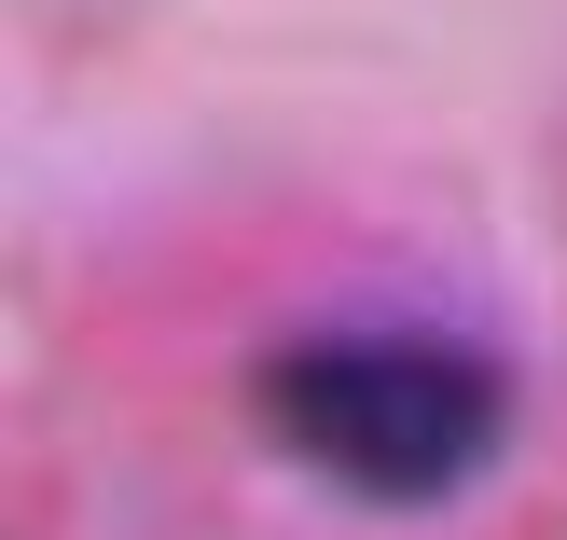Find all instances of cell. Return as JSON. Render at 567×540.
Masks as SVG:
<instances>
[{"instance_id":"6da1fadb","label":"cell","mask_w":567,"mask_h":540,"mask_svg":"<svg viewBox=\"0 0 567 540\" xmlns=\"http://www.w3.org/2000/svg\"><path fill=\"white\" fill-rule=\"evenodd\" d=\"M249 416L291 471L374 513H430V499L485 486L513 444V375L443 319H319L291 347L249 360Z\"/></svg>"}]
</instances>
